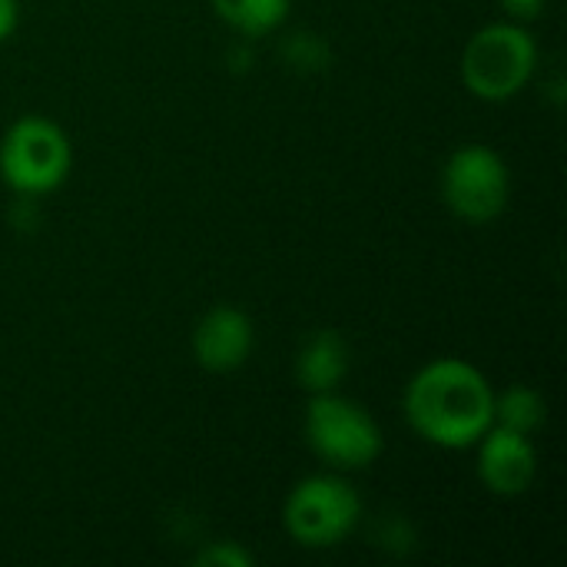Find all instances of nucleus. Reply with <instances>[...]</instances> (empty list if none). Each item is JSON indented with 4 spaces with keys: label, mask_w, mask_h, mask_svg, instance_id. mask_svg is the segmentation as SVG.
<instances>
[{
    "label": "nucleus",
    "mask_w": 567,
    "mask_h": 567,
    "mask_svg": "<svg viewBox=\"0 0 567 567\" xmlns=\"http://www.w3.org/2000/svg\"><path fill=\"white\" fill-rule=\"evenodd\" d=\"M535 40L522 23L482 27L462 56V80L478 100H512L535 73Z\"/></svg>",
    "instance_id": "obj_2"
},
{
    "label": "nucleus",
    "mask_w": 567,
    "mask_h": 567,
    "mask_svg": "<svg viewBox=\"0 0 567 567\" xmlns=\"http://www.w3.org/2000/svg\"><path fill=\"white\" fill-rule=\"evenodd\" d=\"M196 362L209 372H233L252 352V322L233 306L209 309L193 332Z\"/></svg>",
    "instance_id": "obj_8"
},
{
    "label": "nucleus",
    "mask_w": 567,
    "mask_h": 567,
    "mask_svg": "<svg viewBox=\"0 0 567 567\" xmlns=\"http://www.w3.org/2000/svg\"><path fill=\"white\" fill-rule=\"evenodd\" d=\"M213 10L239 33L262 37L289 17V0H209Z\"/></svg>",
    "instance_id": "obj_10"
},
{
    "label": "nucleus",
    "mask_w": 567,
    "mask_h": 567,
    "mask_svg": "<svg viewBox=\"0 0 567 567\" xmlns=\"http://www.w3.org/2000/svg\"><path fill=\"white\" fill-rule=\"evenodd\" d=\"M70 173V140L66 133L43 120L23 116L17 120L0 143V176L17 193H50Z\"/></svg>",
    "instance_id": "obj_4"
},
{
    "label": "nucleus",
    "mask_w": 567,
    "mask_h": 567,
    "mask_svg": "<svg viewBox=\"0 0 567 567\" xmlns=\"http://www.w3.org/2000/svg\"><path fill=\"white\" fill-rule=\"evenodd\" d=\"M502 10H505L515 23H525V20H535V17L545 10V0H502Z\"/></svg>",
    "instance_id": "obj_13"
},
{
    "label": "nucleus",
    "mask_w": 567,
    "mask_h": 567,
    "mask_svg": "<svg viewBox=\"0 0 567 567\" xmlns=\"http://www.w3.org/2000/svg\"><path fill=\"white\" fill-rule=\"evenodd\" d=\"M545 422V399L528 389V385H512L495 399V415L492 425L512 429L518 435H532L538 432V425Z\"/></svg>",
    "instance_id": "obj_11"
},
{
    "label": "nucleus",
    "mask_w": 567,
    "mask_h": 567,
    "mask_svg": "<svg viewBox=\"0 0 567 567\" xmlns=\"http://www.w3.org/2000/svg\"><path fill=\"white\" fill-rule=\"evenodd\" d=\"M196 565H206V567H249L252 565V555L249 551H243L239 545H233V542H226V545H209L203 555H196Z\"/></svg>",
    "instance_id": "obj_12"
},
{
    "label": "nucleus",
    "mask_w": 567,
    "mask_h": 567,
    "mask_svg": "<svg viewBox=\"0 0 567 567\" xmlns=\"http://www.w3.org/2000/svg\"><path fill=\"white\" fill-rule=\"evenodd\" d=\"M478 442H482V452H478L482 485L502 498L525 495L538 475V455H535L532 439L512 429L492 425Z\"/></svg>",
    "instance_id": "obj_7"
},
{
    "label": "nucleus",
    "mask_w": 567,
    "mask_h": 567,
    "mask_svg": "<svg viewBox=\"0 0 567 567\" xmlns=\"http://www.w3.org/2000/svg\"><path fill=\"white\" fill-rule=\"evenodd\" d=\"M362 502L346 478L316 475L292 488L286 502V532L302 548H332L352 535Z\"/></svg>",
    "instance_id": "obj_5"
},
{
    "label": "nucleus",
    "mask_w": 567,
    "mask_h": 567,
    "mask_svg": "<svg viewBox=\"0 0 567 567\" xmlns=\"http://www.w3.org/2000/svg\"><path fill=\"white\" fill-rule=\"evenodd\" d=\"M306 439L322 462L342 472L365 468L382 452V432L375 419L362 405L332 392L312 395L306 409Z\"/></svg>",
    "instance_id": "obj_3"
},
{
    "label": "nucleus",
    "mask_w": 567,
    "mask_h": 567,
    "mask_svg": "<svg viewBox=\"0 0 567 567\" xmlns=\"http://www.w3.org/2000/svg\"><path fill=\"white\" fill-rule=\"evenodd\" d=\"M349 372V349L336 329H319L306 339L299 359H296V379L312 395L332 392Z\"/></svg>",
    "instance_id": "obj_9"
},
{
    "label": "nucleus",
    "mask_w": 567,
    "mask_h": 567,
    "mask_svg": "<svg viewBox=\"0 0 567 567\" xmlns=\"http://www.w3.org/2000/svg\"><path fill=\"white\" fill-rule=\"evenodd\" d=\"M508 193L512 176L505 159L482 143L455 150L442 169V196L449 209L465 223H492L502 216Z\"/></svg>",
    "instance_id": "obj_6"
},
{
    "label": "nucleus",
    "mask_w": 567,
    "mask_h": 567,
    "mask_svg": "<svg viewBox=\"0 0 567 567\" xmlns=\"http://www.w3.org/2000/svg\"><path fill=\"white\" fill-rule=\"evenodd\" d=\"M20 17V3L17 0H0V40H7L17 27Z\"/></svg>",
    "instance_id": "obj_14"
},
{
    "label": "nucleus",
    "mask_w": 567,
    "mask_h": 567,
    "mask_svg": "<svg viewBox=\"0 0 567 567\" xmlns=\"http://www.w3.org/2000/svg\"><path fill=\"white\" fill-rule=\"evenodd\" d=\"M405 415L425 442L465 449L492 429L495 392L475 365L462 359H435L409 382Z\"/></svg>",
    "instance_id": "obj_1"
}]
</instances>
